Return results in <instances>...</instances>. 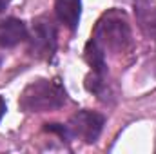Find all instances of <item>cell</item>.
<instances>
[{
    "mask_svg": "<svg viewBox=\"0 0 156 154\" xmlns=\"http://www.w3.org/2000/svg\"><path fill=\"white\" fill-rule=\"evenodd\" d=\"M67 94L56 80H33L24 87L18 98V105L24 113H49L64 107Z\"/></svg>",
    "mask_w": 156,
    "mask_h": 154,
    "instance_id": "cell-1",
    "label": "cell"
},
{
    "mask_svg": "<svg viewBox=\"0 0 156 154\" xmlns=\"http://www.w3.org/2000/svg\"><path fill=\"white\" fill-rule=\"evenodd\" d=\"M91 38L104 51H111V53L127 51V47L131 45V40H133L131 24H129L127 15L118 9L107 11L96 22V27H94Z\"/></svg>",
    "mask_w": 156,
    "mask_h": 154,
    "instance_id": "cell-2",
    "label": "cell"
},
{
    "mask_svg": "<svg viewBox=\"0 0 156 154\" xmlns=\"http://www.w3.org/2000/svg\"><path fill=\"white\" fill-rule=\"evenodd\" d=\"M56 51V26L51 16L40 15L27 33V53L38 60H51Z\"/></svg>",
    "mask_w": 156,
    "mask_h": 154,
    "instance_id": "cell-3",
    "label": "cell"
},
{
    "mask_svg": "<svg viewBox=\"0 0 156 154\" xmlns=\"http://www.w3.org/2000/svg\"><path fill=\"white\" fill-rule=\"evenodd\" d=\"M105 118L94 111H78L75 116H71L67 123V132L69 138H80L85 143H94L104 129Z\"/></svg>",
    "mask_w": 156,
    "mask_h": 154,
    "instance_id": "cell-4",
    "label": "cell"
},
{
    "mask_svg": "<svg viewBox=\"0 0 156 154\" xmlns=\"http://www.w3.org/2000/svg\"><path fill=\"white\" fill-rule=\"evenodd\" d=\"M24 40H27V27L22 20L13 16L0 20V47H15Z\"/></svg>",
    "mask_w": 156,
    "mask_h": 154,
    "instance_id": "cell-5",
    "label": "cell"
},
{
    "mask_svg": "<svg viewBox=\"0 0 156 154\" xmlns=\"http://www.w3.org/2000/svg\"><path fill=\"white\" fill-rule=\"evenodd\" d=\"M55 13L67 29L75 31L80 22L82 2L80 0H55Z\"/></svg>",
    "mask_w": 156,
    "mask_h": 154,
    "instance_id": "cell-6",
    "label": "cell"
},
{
    "mask_svg": "<svg viewBox=\"0 0 156 154\" xmlns=\"http://www.w3.org/2000/svg\"><path fill=\"white\" fill-rule=\"evenodd\" d=\"M85 60L91 65V69L94 73L104 75L105 73V51L91 38L85 45Z\"/></svg>",
    "mask_w": 156,
    "mask_h": 154,
    "instance_id": "cell-7",
    "label": "cell"
},
{
    "mask_svg": "<svg viewBox=\"0 0 156 154\" xmlns=\"http://www.w3.org/2000/svg\"><path fill=\"white\" fill-rule=\"evenodd\" d=\"M5 114V102L2 100V96H0V120H2V116Z\"/></svg>",
    "mask_w": 156,
    "mask_h": 154,
    "instance_id": "cell-8",
    "label": "cell"
},
{
    "mask_svg": "<svg viewBox=\"0 0 156 154\" xmlns=\"http://www.w3.org/2000/svg\"><path fill=\"white\" fill-rule=\"evenodd\" d=\"M9 2H11V0H0V13H2V11L9 5Z\"/></svg>",
    "mask_w": 156,
    "mask_h": 154,
    "instance_id": "cell-9",
    "label": "cell"
},
{
    "mask_svg": "<svg viewBox=\"0 0 156 154\" xmlns=\"http://www.w3.org/2000/svg\"><path fill=\"white\" fill-rule=\"evenodd\" d=\"M136 2H138V4H142V2H145V0H136Z\"/></svg>",
    "mask_w": 156,
    "mask_h": 154,
    "instance_id": "cell-10",
    "label": "cell"
},
{
    "mask_svg": "<svg viewBox=\"0 0 156 154\" xmlns=\"http://www.w3.org/2000/svg\"><path fill=\"white\" fill-rule=\"evenodd\" d=\"M0 65H2V54H0Z\"/></svg>",
    "mask_w": 156,
    "mask_h": 154,
    "instance_id": "cell-11",
    "label": "cell"
},
{
    "mask_svg": "<svg viewBox=\"0 0 156 154\" xmlns=\"http://www.w3.org/2000/svg\"><path fill=\"white\" fill-rule=\"evenodd\" d=\"M154 151H156V147H154Z\"/></svg>",
    "mask_w": 156,
    "mask_h": 154,
    "instance_id": "cell-12",
    "label": "cell"
},
{
    "mask_svg": "<svg viewBox=\"0 0 156 154\" xmlns=\"http://www.w3.org/2000/svg\"><path fill=\"white\" fill-rule=\"evenodd\" d=\"M154 37H156V35H154Z\"/></svg>",
    "mask_w": 156,
    "mask_h": 154,
    "instance_id": "cell-13",
    "label": "cell"
}]
</instances>
